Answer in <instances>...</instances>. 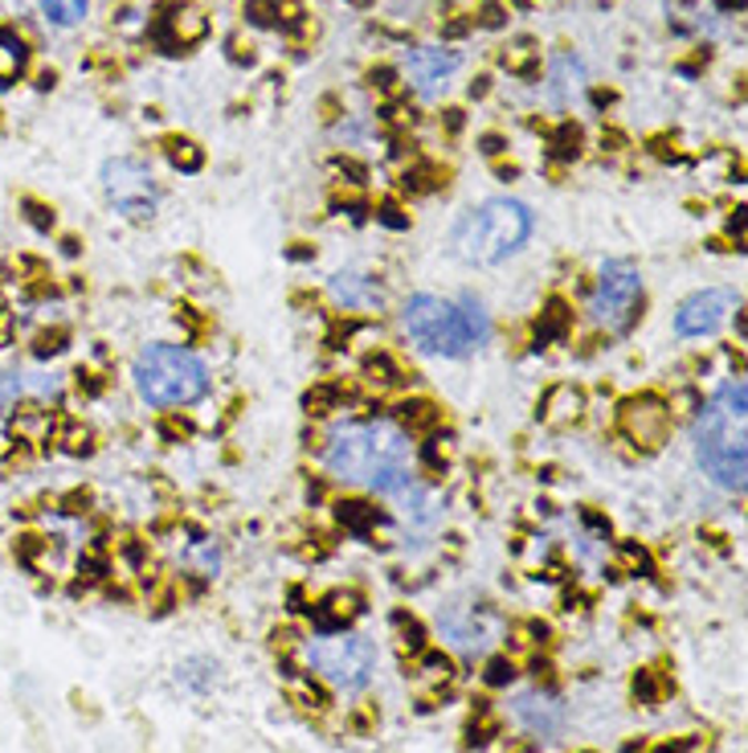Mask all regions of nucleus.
<instances>
[{
    "label": "nucleus",
    "instance_id": "4",
    "mask_svg": "<svg viewBox=\"0 0 748 753\" xmlns=\"http://www.w3.org/2000/svg\"><path fill=\"white\" fill-rule=\"evenodd\" d=\"M536 229L532 209L516 197H491L479 209L458 217L455 226V255L470 267H503L528 246Z\"/></svg>",
    "mask_w": 748,
    "mask_h": 753
},
{
    "label": "nucleus",
    "instance_id": "34",
    "mask_svg": "<svg viewBox=\"0 0 748 753\" xmlns=\"http://www.w3.org/2000/svg\"><path fill=\"white\" fill-rule=\"evenodd\" d=\"M482 25H503V17H499V4H482Z\"/></svg>",
    "mask_w": 748,
    "mask_h": 753
},
{
    "label": "nucleus",
    "instance_id": "35",
    "mask_svg": "<svg viewBox=\"0 0 748 753\" xmlns=\"http://www.w3.org/2000/svg\"><path fill=\"white\" fill-rule=\"evenodd\" d=\"M692 750V741H675V745H663L658 753H687Z\"/></svg>",
    "mask_w": 748,
    "mask_h": 753
},
{
    "label": "nucleus",
    "instance_id": "13",
    "mask_svg": "<svg viewBox=\"0 0 748 753\" xmlns=\"http://www.w3.org/2000/svg\"><path fill=\"white\" fill-rule=\"evenodd\" d=\"M516 716H520V725L528 733H540V737H552L564 725V709L548 692H523L516 700Z\"/></svg>",
    "mask_w": 748,
    "mask_h": 753
},
{
    "label": "nucleus",
    "instance_id": "20",
    "mask_svg": "<svg viewBox=\"0 0 748 753\" xmlns=\"http://www.w3.org/2000/svg\"><path fill=\"white\" fill-rule=\"evenodd\" d=\"M86 9H91V0H41V13H45V21L58 29H70L79 25L82 17H86Z\"/></svg>",
    "mask_w": 748,
    "mask_h": 753
},
{
    "label": "nucleus",
    "instance_id": "21",
    "mask_svg": "<svg viewBox=\"0 0 748 753\" xmlns=\"http://www.w3.org/2000/svg\"><path fill=\"white\" fill-rule=\"evenodd\" d=\"M185 565L197 578H214L217 569H221V549H217L214 540H197V545L185 549Z\"/></svg>",
    "mask_w": 748,
    "mask_h": 753
},
{
    "label": "nucleus",
    "instance_id": "2",
    "mask_svg": "<svg viewBox=\"0 0 748 753\" xmlns=\"http://www.w3.org/2000/svg\"><path fill=\"white\" fill-rule=\"evenodd\" d=\"M695 458L711 484L745 492L748 484V390L745 381H724L695 417Z\"/></svg>",
    "mask_w": 748,
    "mask_h": 753
},
{
    "label": "nucleus",
    "instance_id": "24",
    "mask_svg": "<svg viewBox=\"0 0 748 753\" xmlns=\"http://www.w3.org/2000/svg\"><path fill=\"white\" fill-rule=\"evenodd\" d=\"M536 62H540V50H536L532 41H520V45L503 50V66H508L511 74H532Z\"/></svg>",
    "mask_w": 748,
    "mask_h": 753
},
{
    "label": "nucleus",
    "instance_id": "33",
    "mask_svg": "<svg viewBox=\"0 0 748 753\" xmlns=\"http://www.w3.org/2000/svg\"><path fill=\"white\" fill-rule=\"evenodd\" d=\"M9 344H13V311H9V303L0 296V349H9Z\"/></svg>",
    "mask_w": 748,
    "mask_h": 753
},
{
    "label": "nucleus",
    "instance_id": "25",
    "mask_svg": "<svg viewBox=\"0 0 748 753\" xmlns=\"http://www.w3.org/2000/svg\"><path fill=\"white\" fill-rule=\"evenodd\" d=\"M422 675H426L429 684H446V680L455 675V663H450V656H441V651H426V656H422Z\"/></svg>",
    "mask_w": 748,
    "mask_h": 753
},
{
    "label": "nucleus",
    "instance_id": "12",
    "mask_svg": "<svg viewBox=\"0 0 748 753\" xmlns=\"http://www.w3.org/2000/svg\"><path fill=\"white\" fill-rule=\"evenodd\" d=\"M458 70V54L450 50H414L409 54V79L422 94H434L438 86H446V79Z\"/></svg>",
    "mask_w": 748,
    "mask_h": 753
},
{
    "label": "nucleus",
    "instance_id": "15",
    "mask_svg": "<svg viewBox=\"0 0 748 753\" xmlns=\"http://www.w3.org/2000/svg\"><path fill=\"white\" fill-rule=\"evenodd\" d=\"M29 70V45L21 41V33L9 25H0V91H9L25 79Z\"/></svg>",
    "mask_w": 748,
    "mask_h": 753
},
{
    "label": "nucleus",
    "instance_id": "30",
    "mask_svg": "<svg viewBox=\"0 0 748 753\" xmlns=\"http://www.w3.org/2000/svg\"><path fill=\"white\" fill-rule=\"evenodd\" d=\"M564 328H569V316H564V303L561 299H552L544 311V337H561Z\"/></svg>",
    "mask_w": 748,
    "mask_h": 753
},
{
    "label": "nucleus",
    "instance_id": "1",
    "mask_svg": "<svg viewBox=\"0 0 748 753\" xmlns=\"http://www.w3.org/2000/svg\"><path fill=\"white\" fill-rule=\"evenodd\" d=\"M323 463L335 479L373 487L381 496L409 492L417 475V451L397 422H347L328 439Z\"/></svg>",
    "mask_w": 748,
    "mask_h": 753
},
{
    "label": "nucleus",
    "instance_id": "22",
    "mask_svg": "<svg viewBox=\"0 0 748 753\" xmlns=\"http://www.w3.org/2000/svg\"><path fill=\"white\" fill-rule=\"evenodd\" d=\"M168 161H173V168H180V173H201L205 152L197 148L193 140H168Z\"/></svg>",
    "mask_w": 748,
    "mask_h": 753
},
{
    "label": "nucleus",
    "instance_id": "29",
    "mask_svg": "<svg viewBox=\"0 0 748 753\" xmlns=\"http://www.w3.org/2000/svg\"><path fill=\"white\" fill-rule=\"evenodd\" d=\"M58 443L66 446L70 455H82V451H91V434H86V426H74V422H70L66 431L58 434Z\"/></svg>",
    "mask_w": 748,
    "mask_h": 753
},
{
    "label": "nucleus",
    "instance_id": "11",
    "mask_svg": "<svg viewBox=\"0 0 748 753\" xmlns=\"http://www.w3.org/2000/svg\"><path fill=\"white\" fill-rule=\"evenodd\" d=\"M209 33V21H205L201 9H188V4H176V9H168V13L156 21V29H152V38L160 41L168 54H176V50H188V45H197V41Z\"/></svg>",
    "mask_w": 748,
    "mask_h": 753
},
{
    "label": "nucleus",
    "instance_id": "18",
    "mask_svg": "<svg viewBox=\"0 0 748 753\" xmlns=\"http://www.w3.org/2000/svg\"><path fill=\"white\" fill-rule=\"evenodd\" d=\"M585 414V393L573 390V385H557V390H548L544 398V422L552 426H569L576 417Z\"/></svg>",
    "mask_w": 748,
    "mask_h": 753
},
{
    "label": "nucleus",
    "instance_id": "17",
    "mask_svg": "<svg viewBox=\"0 0 748 753\" xmlns=\"http://www.w3.org/2000/svg\"><path fill=\"white\" fill-rule=\"evenodd\" d=\"M441 631H446V639L455 647H463V651H479L482 639H487V631L479 627L475 606H458V610H450V615L441 619Z\"/></svg>",
    "mask_w": 748,
    "mask_h": 753
},
{
    "label": "nucleus",
    "instance_id": "19",
    "mask_svg": "<svg viewBox=\"0 0 748 753\" xmlns=\"http://www.w3.org/2000/svg\"><path fill=\"white\" fill-rule=\"evenodd\" d=\"M438 422H441L438 405L426 402V398H409V402L397 405V426H402L409 439H414V434H434Z\"/></svg>",
    "mask_w": 748,
    "mask_h": 753
},
{
    "label": "nucleus",
    "instance_id": "27",
    "mask_svg": "<svg viewBox=\"0 0 748 753\" xmlns=\"http://www.w3.org/2000/svg\"><path fill=\"white\" fill-rule=\"evenodd\" d=\"M340 520H344L347 528H356V533H364V528H368V525L376 520V512L368 508V504H356V499H352V504H340Z\"/></svg>",
    "mask_w": 748,
    "mask_h": 753
},
{
    "label": "nucleus",
    "instance_id": "31",
    "mask_svg": "<svg viewBox=\"0 0 748 753\" xmlns=\"http://www.w3.org/2000/svg\"><path fill=\"white\" fill-rule=\"evenodd\" d=\"M634 697L646 700V704H655V700H658L655 675H651V672H638V680H634Z\"/></svg>",
    "mask_w": 748,
    "mask_h": 753
},
{
    "label": "nucleus",
    "instance_id": "3",
    "mask_svg": "<svg viewBox=\"0 0 748 753\" xmlns=\"http://www.w3.org/2000/svg\"><path fill=\"white\" fill-rule=\"evenodd\" d=\"M405 337L429 357H470L491 340V316L482 308V299H441L429 291L405 299L402 308Z\"/></svg>",
    "mask_w": 748,
    "mask_h": 753
},
{
    "label": "nucleus",
    "instance_id": "32",
    "mask_svg": "<svg viewBox=\"0 0 748 753\" xmlns=\"http://www.w3.org/2000/svg\"><path fill=\"white\" fill-rule=\"evenodd\" d=\"M250 13H254L258 25H274V17H279V4H274V0H250Z\"/></svg>",
    "mask_w": 748,
    "mask_h": 753
},
{
    "label": "nucleus",
    "instance_id": "23",
    "mask_svg": "<svg viewBox=\"0 0 748 753\" xmlns=\"http://www.w3.org/2000/svg\"><path fill=\"white\" fill-rule=\"evenodd\" d=\"M66 340H70V332L62 328V323L41 328L38 337H33V357H38V361H50V357H58V352H66Z\"/></svg>",
    "mask_w": 748,
    "mask_h": 753
},
{
    "label": "nucleus",
    "instance_id": "16",
    "mask_svg": "<svg viewBox=\"0 0 748 753\" xmlns=\"http://www.w3.org/2000/svg\"><path fill=\"white\" fill-rule=\"evenodd\" d=\"M332 299L340 308H376L381 303V287L368 275H335L332 279Z\"/></svg>",
    "mask_w": 748,
    "mask_h": 753
},
{
    "label": "nucleus",
    "instance_id": "5",
    "mask_svg": "<svg viewBox=\"0 0 748 753\" xmlns=\"http://www.w3.org/2000/svg\"><path fill=\"white\" fill-rule=\"evenodd\" d=\"M135 393L152 410H180L209 393V364L185 344H147L135 357Z\"/></svg>",
    "mask_w": 748,
    "mask_h": 753
},
{
    "label": "nucleus",
    "instance_id": "6",
    "mask_svg": "<svg viewBox=\"0 0 748 753\" xmlns=\"http://www.w3.org/2000/svg\"><path fill=\"white\" fill-rule=\"evenodd\" d=\"M303 659L323 684L340 688V692H361L376 672V647L364 635H352L347 627L315 635L303 647Z\"/></svg>",
    "mask_w": 748,
    "mask_h": 753
},
{
    "label": "nucleus",
    "instance_id": "8",
    "mask_svg": "<svg viewBox=\"0 0 748 753\" xmlns=\"http://www.w3.org/2000/svg\"><path fill=\"white\" fill-rule=\"evenodd\" d=\"M103 193H107L111 209L127 221H152L156 217L160 188H156L152 168L135 156H115V161L103 164Z\"/></svg>",
    "mask_w": 748,
    "mask_h": 753
},
{
    "label": "nucleus",
    "instance_id": "26",
    "mask_svg": "<svg viewBox=\"0 0 748 753\" xmlns=\"http://www.w3.org/2000/svg\"><path fill=\"white\" fill-rule=\"evenodd\" d=\"M482 680H487L491 688H508L511 680H516V663H511L508 656L487 659V668H482Z\"/></svg>",
    "mask_w": 748,
    "mask_h": 753
},
{
    "label": "nucleus",
    "instance_id": "9",
    "mask_svg": "<svg viewBox=\"0 0 748 753\" xmlns=\"http://www.w3.org/2000/svg\"><path fill=\"white\" fill-rule=\"evenodd\" d=\"M736 308H740V303H736L733 291H724V287H704V291H695V296H687L679 303V311H675V337H683V340L716 337Z\"/></svg>",
    "mask_w": 748,
    "mask_h": 753
},
{
    "label": "nucleus",
    "instance_id": "14",
    "mask_svg": "<svg viewBox=\"0 0 748 753\" xmlns=\"http://www.w3.org/2000/svg\"><path fill=\"white\" fill-rule=\"evenodd\" d=\"M361 615V594L352 590H335L328 594L320 606H315V631H344L347 622Z\"/></svg>",
    "mask_w": 748,
    "mask_h": 753
},
{
    "label": "nucleus",
    "instance_id": "10",
    "mask_svg": "<svg viewBox=\"0 0 748 753\" xmlns=\"http://www.w3.org/2000/svg\"><path fill=\"white\" fill-rule=\"evenodd\" d=\"M622 434H626L630 443L642 446V451H655V446L667 443L671 434V405L655 393H642V398H630L622 405Z\"/></svg>",
    "mask_w": 748,
    "mask_h": 753
},
{
    "label": "nucleus",
    "instance_id": "28",
    "mask_svg": "<svg viewBox=\"0 0 748 753\" xmlns=\"http://www.w3.org/2000/svg\"><path fill=\"white\" fill-rule=\"evenodd\" d=\"M21 209H25L29 226H33V229H41V234H50V229H54V209H50V205H41V202H33V197H25V202H21Z\"/></svg>",
    "mask_w": 748,
    "mask_h": 753
},
{
    "label": "nucleus",
    "instance_id": "7",
    "mask_svg": "<svg viewBox=\"0 0 748 753\" xmlns=\"http://www.w3.org/2000/svg\"><path fill=\"white\" fill-rule=\"evenodd\" d=\"M593 320L602 323L605 332H630L634 320H638L642 311V270L638 262H630V258H605L602 262V275H598V287H593Z\"/></svg>",
    "mask_w": 748,
    "mask_h": 753
}]
</instances>
